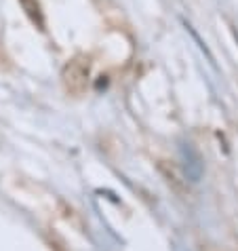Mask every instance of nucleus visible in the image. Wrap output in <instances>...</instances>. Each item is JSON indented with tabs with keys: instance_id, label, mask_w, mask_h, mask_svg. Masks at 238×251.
I'll return each instance as SVG.
<instances>
[{
	"instance_id": "f257e3e1",
	"label": "nucleus",
	"mask_w": 238,
	"mask_h": 251,
	"mask_svg": "<svg viewBox=\"0 0 238 251\" xmlns=\"http://www.w3.org/2000/svg\"><path fill=\"white\" fill-rule=\"evenodd\" d=\"M89 78V64H85L82 59H74L64 68V85L68 91L80 93L87 87Z\"/></svg>"
},
{
	"instance_id": "f03ea898",
	"label": "nucleus",
	"mask_w": 238,
	"mask_h": 251,
	"mask_svg": "<svg viewBox=\"0 0 238 251\" xmlns=\"http://www.w3.org/2000/svg\"><path fill=\"white\" fill-rule=\"evenodd\" d=\"M22 4L27 11V15H30L38 25H43V13H40V6H38L36 0H22Z\"/></svg>"
}]
</instances>
